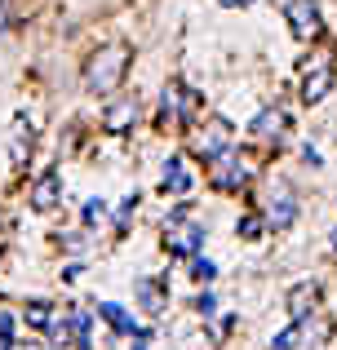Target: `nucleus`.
<instances>
[{
	"label": "nucleus",
	"instance_id": "412c9836",
	"mask_svg": "<svg viewBox=\"0 0 337 350\" xmlns=\"http://www.w3.org/2000/svg\"><path fill=\"white\" fill-rule=\"evenodd\" d=\"M196 310H200V315H213V293H200V297H196Z\"/></svg>",
	"mask_w": 337,
	"mask_h": 350
},
{
	"label": "nucleus",
	"instance_id": "ddd939ff",
	"mask_svg": "<svg viewBox=\"0 0 337 350\" xmlns=\"http://www.w3.org/2000/svg\"><path fill=\"white\" fill-rule=\"evenodd\" d=\"M200 244H204V231H200V226H187L182 235H173V248H178V253H196Z\"/></svg>",
	"mask_w": 337,
	"mask_h": 350
},
{
	"label": "nucleus",
	"instance_id": "5701e85b",
	"mask_svg": "<svg viewBox=\"0 0 337 350\" xmlns=\"http://www.w3.org/2000/svg\"><path fill=\"white\" fill-rule=\"evenodd\" d=\"M0 31H5V0H0Z\"/></svg>",
	"mask_w": 337,
	"mask_h": 350
},
{
	"label": "nucleus",
	"instance_id": "9b49d317",
	"mask_svg": "<svg viewBox=\"0 0 337 350\" xmlns=\"http://www.w3.org/2000/svg\"><path fill=\"white\" fill-rule=\"evenodd\" d=\"M138 297H142V310H147V315H160V310H165V293H160L156 280H138Z\"/></svg>",
	"mask_w": 337,
	"mask_h": 350
},
{
	"label": "nucleus",
	"instance_id": "423d86ee",
	"mask_svg": "<svg viewBox=\"0 0 337 350\" xmlns=\"http://www.w3.org/2000/svg\"><path fill=\"white\" fill-rule=\"evenodd\" d=\"M133 120H138V103H133V98H120L116 107H107L103 124H107V133H124Z\"/></svg>",
	"mask_w": 337,
	"mask_h": 350
},
{
	"label": "nucleus",
	"instance_id": "39448f33",
	"mask_svg": "<svg viewBox=\"0 0 337 350\" xmlns=\"http://www.w3.org/2000/svg\"><path fill=\"white\" fill-rule=\"evenodd\" d=\"M58 196H62V178L58 173H44V178L31 187V204L40 208V213H49V208L58 204Z\"/></svg>",
	"mask_w": 337,
	"mask_h": 350
},
{
	"label": "nucleus",
	"instance_id": "4be33fe9",
	"mask_svg": "<svg viewBox=\"0 0 337 350\" xmlns=\"http://www.w3.org/2000/svg\"><path fill=\"white\" fill-rule=\"evenodd\" d=\"M222 5H226V9H235V5H253V0H222Z\"/></svg>",
	"mask_w": 337,
	"mask_h": 350
},
{
	"label": "nucleus",
	"instance_id": "0eeeda50",
	"mask_svg": "<svg viewBox=\"0 0 337 350\" xmlns=\"http://www.w3.org/2000/svg\"><path fill=\"white\" fill-rule=\"evenodd\" d=\"M329 89H333V71L320 62V67L306 76V85H302V103H324V94H329Z\"/></svg>",
	"mask_w": 337,
	"mask_h": 350
},
{
	"label": "nucleus",
	"instance_id": "dca6fc26",
	"mask_svg": "<svg viewBox=\"0 0 337 350\" xmlns=\"http://www.w3.org/2000/svg\"><path fill=\"white\" fill-rule=\"evenodd\" d=\"M235 231H240V239H258L262 231H267V222H262L258 213H249V217H240V226H235Z\"/></svg>",
	"mask_w": 337,
	"mask_h": 350
},
{
	"label": "nucleus",
	"instance_id": "6ab92c4d",
	"mask_svg": "<svg viewBox=\"0 0 337 350\" xmlns=\"http://www.w3.org/2000/svg\"><path fill=\"white\" fill-rule=\"evenodd\" d=\"M191 275H196L200 284H208V280L217 275V266H213V262H204V257H196V262H191Z\"/></svg>",
	"mask_w": 337,
	"mask_h": 350
},
{
	"label": "nucleus",
	"instance_id": "f3484780",
	"mask_svg": "<svg viewBox=\"0 0 337 350\" xmlns=\"http://www.w3.org/2000/svg\"><path fill=\"white\" fill-rule=\"evenodd\" d=\"M297 342H302V319H297L293 328H284V333H280L271 346H275V350H297Z\"/></svg>",
	"mask_w": 337,
	"mask_h": 350
},
{
	"label": "nucleus",
	"instance_id": "1a4fd4ad",
	"mask_svg": "<svg viewBox=\"0 0 337 350\" xmlns=\"http://www.w3.org/2000/svg\"><path fill=\"white\" fill-rule=\"evenodd\" d=\"M226 142H231V124H226V120H213V124H208V133L200 137V151H204V155H217V151H226Z\"/></svg>",
	"mask_w": 337,
	"mask_h": 350
},
{
	"label": "nucleus",
	"instance_id": "f257e3e1",
	"mask_svg": "<svg viewBox=\"0 0 337 350\" xmlns=\"http://www.w3.org/2000/svg\"><path fill=\"white\" fill-rule=\"evenodd\" d=\"M124 71H129V49H124V44H107V49H98L94 62H89V71H85L89 94H111V89L124 80Z\"/></svg>",
	"mask_w": 337,
	"mask_h": 350
},
{
	"label": "nucleus",
	"instance_id": "b1692460",
	"mask_svg": "<svg viewBox=\"0 0 337 350\" xmlns=\"http://www.w3.org/2000/svg\"><path fill=\"white\" fill-rule=\"evenodd\" d=\"M329 244H333V248H337V231H333V235H329Z\"/></svg>",
	"mask_w": 337,
	"mask_h": 350
},
{
	"label": "nucleus",
	"instance_id": "aec40b11",
	"mask_svg": "<svg viewBox=\"0 0 337 350\" xmlns=\"http://www.w3.org/2000/svg\"><path fill=\"white\" fill-rule=\"evenodd\" d=\"M103 217H107V204H103V200H89V204H85V222L94 226V222H103Z\"/></svg>",
	"mask_w": 337,
	"mask_h": 350
},
{
	"label": "nucleus",
	"instance_id": "6e6552de",
	"mask_svg": "<svg viewBox=\"0 0 337 350\" xmlns=\"http://www.w3.org/2000/svg\"><path fill=\"white\" fill-rule=\"evenodd\" d=\"M315 301H320V288H315V284H297V288L288 293V315H293V319H306Z\"/></svg>",
	"mask_w": 337,
	"mask_h": 350
},
{
	"label": "nucleus",
	"instance_id": "7ed1b4c3",
	"mask_svg": "<svg viewBox=\"0 0 337 350\" xmlns=\"http://www.w3.org/2000/svg\"><path fill=\"white\" fill-rule=\"evenodd\" d=\"M284 18H288V27H293V36H302V40H315V36H320V9H315V0H288Z\"/></svg>",
	"mask_w": 337,
	"mask_h": 350
},
{
	"label": "nucleus",
	"instance_id": "9d476101",
	"mask_svg": "<svg viewBox=\"0 0 337 350\" xmlns=\"http://www.w3.org/2000/svg\"><path fill=\"white\" fill-rule=\"evenodd\" d=\"M288 124V120H284V111H275V107H271V111H262L258 120H253V133H258V137H267V142H271V137H280V129H284Z\"/></svg>",
	"mask_w": 337,
	"mask_h": 350
},
{
	"label": "nucleus",
	"instance_id": "20e7f679",
	"mask_svg": "<svg viewBox=\"0 0 337 350\" xmlns=\"http://www.w3.org/2000/svg\"><path fill=\"white\" fill-rule=\"evenodd\" d=\"M98 315L107 319V324L116 328V333H133V337H147V328H138V319L129 315V310L124 306H116V301H103V306H98Z\"/></svg>",
	"mask_w": 337,
	"mask_h": 350
},
{
	"label": "nucleus",
	"instance_id": "f03ea898",
	"mask_svg": "<svg viewBox=\"0 0 337 350\" xmlns=\"http://www.w3.org/2000/svg\"><path fill=\"white\" fill-rule=\"evenodd\" d=\"M208 178H213V187L235 191V187H244V182H249V164H244L235 151H217L213 155V173H208Z\"/></svg>",
	"mask_w": 337,
	"mask_h": 350
},
{
	"label": "nucleus",
	"instance_id": "4468645a",
	"mask_svg": "<svg viewBox=\"0 0 337 350\" xmlns=\"http://www.w3.org/2000/svg\"><path fill=\"white\" fill-rule=\"evenodd\" d=\"M293 217H297L293 200H280V208H271V226H275V231H284V226H293Z\"/></svg>",
	"mask_w": 337,
	"mask_h": 350
},
{
	"label": "nucleus",
	"instance_id": "2eb2a0df",
	"mask_svg": "<svg viewBox=\"0 0 337 350\" xmlns=\"http://www.w3.org/2000/svg\"><path fill=\"white\" fill-rule=\"evenodd\" d=\"M27 324H36V328H53V310L44 306V301H31V306H27Z\"/></svg>",
	"mask_w": 337,
	"mask_h": 350
},
{
	"label": "nucleus",
	"instance_id": "a211bd4d",
	"mask_svg": "<svg viewBox=\"0 0 337 350\" xmlns=\"http://www.w3.org/2000/svg\"><path fill=\"white\" fill-rule=\"evenodd\" d=\"M160 107H165V116H178V111H182V89H178V85H169V89H165V98H160Z\"/></svg>",
	"mask_w": 337,
	"mask_h": 350
},
{
	"label": "nucleus",
	"instance_id": "393cba45",
	"mask_svg": "<svg viewBox=\"0 0 337 350\" xmlns=\"http://www.w3.org/2000/svg\"><path fill=\"white\" fill-rule=\"evenodd\" d=\"M133 350H142V346H133Z\"/></svg>",
	"mask_w": 337,
	"mask_h": 350
},
{
	"label": "nucleus",
	"instance_id": "f8f14e48",
	"mask_svg": "<svg viewBox=\"0 0 337 350\" xmlns=\"http://www.w3.org/2000/svg\"><path fill=\"white\" fill-rule=\"evenodd\" d=\"M165 191H173V196L191 191V173L182 169V160H169V164H165Z\"/></svg>",
	"mask_w": 337,
	"mask_h": 350
}]
</instances>
